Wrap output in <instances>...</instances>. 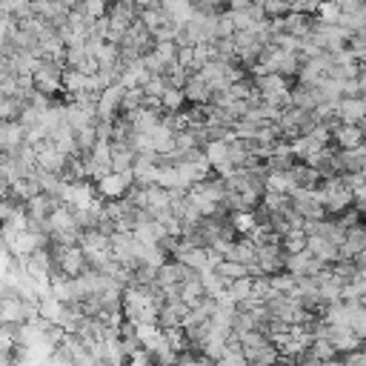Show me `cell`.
<instances>
[{"mask_svg":"<svg viewBox=\"0 0 366 366\" xmlns=\"http://www.w3.org/2000/svg\"><path fill=\"white\" fill-rule=\"evenodd\" d=\"M123 95H126V86H123V83H112V86H106V89L100 92L98 115H100V117H109V120L120 117V112H123Z\"/></svg>","mask_w":366,"mask_h":366,"instance_id":"3","label":"cell"},{"mask_svg":"<svg viewBox=\"0 0 366 366\" xmlns=\"http://www.w3.org/2000/svg\"><path fill=\"white\" fill-rule=\"evenodd\" d=\"M306 232L303 229H289L283 238H281V244H283V249L286 252H303L306 249Z\"/></svg>","mask_w":366,"mask_h":366,"instance_id":"22","label":"cell"},{"mask_svg":"<svg viewBox=\"0 0 366 366\" xmlns=\"http://www.w3.org/2000/svg\"><path fill=\"white\" fill-rule=\"evenodd\" d=\"M95 58H98L100 66H115V63H120V43H112V41L98 43Z\"/></svg>","mask_w":366,"mask_h":366,"instance_id":"18","label":"cell"},{"mask_svg":"<svg viewBox=\"0 0 366 366\" xmlns=\"http://www.w3.org/2000/svg\"><path fill=\"white\" fill-rule=\"evenodd\" d=\"M26 272H29L32 278H38V281H43V278H52V275L58 272V261H55V252H52V246H41V249H35V252L29 255Z\"/></svg>","mask_w":366,"mask_h":366,"instance_id":"2","label":"cell"},{"mask_svg":"<svg viewBox=\"0 0 366 366\" xmlns=\"http://www.w3.org/2000/svg\"><path fill=\"white\" fill-rule=\"evenodd\" d=\"M335 143L340 149H357L366 143V129L360 123H340L335 129Z\"/></svg>","mask_w":366,"mask_h":366,"instance_id":"5","label":"cell"},{"mask_svg":"<svg viewBox=\"0 0 366 366\" xmlns=\"http://www.w3.org/2000/svg\"><path fill=\"white\" fill-rule=\"evenodd\" d=\"M201 281H204V286H206V295H218L221 289H226V281L221 278V272L218 269H204L201 272Z\"/></svg>","mask_w":366,"mask_h":366,"instance_id":"24","label":"cell"},{"mask_svg":"<svg viewBox=\"0 0 366 366\" xmlns=\"http://www.w3.org/2000/svg\"><path fill=\"white\" fill-rule=\"evenodd\" d=\"M129 363H135V366H149V363H155V355H152L146 346H137V349L129 355Z\"/></svg>","mask_w":366,"mask_h":366,"instance_id":"32","label":"cell"},{"mask_svg":"<svg viewBox=\"0 0 366 366\" xmlns=\"http://www.w3.org/2000/svg\"><path fill=\"white\" fill-rule=\"evenodd\" d=\"M66 123H69L75 132L83 129V126H95V123H98V109H89V106H80V103L69 100V103H66Z\"/></svg>","mask_w":366,"mask_h":366,"instance_id":"6","label":"cell"},{"mask_svg":"<svg viewBox=\"0 0 366 366\" xmlns=\"http://www.w3.org/2000/svg\"><path fill=\"white\" fill-rule=\"evenodd\" d=\"M61 309H63V300H61L58 295H43V298H41V315H43V318L58 320Z\"/></svg>","mask_w":366,"mask_h":366,"instance_id":"26","label":"cell"},{"mask_svg":"<svg viewBox=\"0 0 366 366\" xmlns=\"http://www.w3.org/2000/svg\"><path fill=\"white\" fill-rule=\"evenodd\" d=\"M360 69H366V61H360Z\"/></svg>","mask_w":366,"mask_h":366,"instance_id":"37","label":"cell"},{"mask_svg":"<svg viewBox=\"0 0 366 366\" xmlns=\"http://www.w3.org/2000/svg\"><path fill=\"white\" fill-rule=\"evenodd\" d=\"M309 112L306 109H298V106H289V109H283L281 112V117H278V126L283 129V137H298L300 135V123H303V117H306Z\"/></svg>","mask_w":366,"mask_h":366,"instance_id":"10","label":"cell"},{"mask_svg":"<svg viewBox=\"0 0 366 366\" xmlns=\"http://www.w3.org/2000/svg\"><path fill=\"white\" fill-rule=\"evenodd\" d=\"M343 98H363L357 78H346V80H343Z\"/></svg>","mask_w":366,"mask_h":366,"instance_id":"35","label":"cell"},{"mask_svg":"<svg viewBox=\"0 0 366 366\" xmlns=\"http://www.w3.org/2000/svg\"><path fill=\"white\" fill-rule=\"evenodd\" d=\"M298 281H300V275H295V272L283 269V272L272 275V289H278V292H286V295H292V292L298 289Z\"/></svg>","mask_w":366,"mask_h":366,"instance_id":"21","label":"cell"},{"mask_svg":"<svg viewBox=\"0 0 366 366\" xmlns=\"http://www.w3.org/2000/svg\"><path fill=\"white\" fill-rule=\"evenodd\" d=\"M360 126H363V129H366V117H363V120H360Z\"/></svg>","mask_w":366,"mask_h":366,"instance_id":"36","label":"cell"},{"mask_svg":"<svg viewBox=\"0 0 366 366\" xmlns=\"http://www.w3.org/2000/svg\"><path fill=\"white\" fill-rule=\"evenodd\" d=\"M235 100V95H232V86H224V89H212V106H229Z\"/></svg>","mask_w":366,"mask_h":366,"instance_id":"31","label":"cell"},{"mask_svg":"<svg viewBox=\"0 0 366 366\" xmlns=\"http://www.w3.org/2000/svg\"><path fill=\"white\" fill-rule=\"evenodd\" d=\"M86 58H92V55L86 52V43H83V46H66V66L80 69V66L86 63Z\"/></svg>","mask_w":366,"mask_h":366,"instance_id":"28","label":"cell"},{"mask_svg":"<svg viewBox=\"0 0 366 366\" xmlns=\"http://www.w3.org/2000/svg\"><path fill=\"white\" fill-rule=\"evenodd\" d=\"M61 204H63L61 198H55V195H49V192H41V195H35V198H29V201H26V212H29L32 218L49 221V215H52Z\"/></svg>","mask_w":366,"mask_h":366,"instance_id":"7","label":"cell"},{"mask_svg":"<svg viewBox=\"0 0 366 366\" xmlns=\"http://www.w3.org/2000/svg\"><path fill=\"white\" fill-rule=\"evenodd\" d=\"M352 329H355L360 338H366V306L355 309V315H352Z\"/></svg>","mask_w":366,"mask_h":366,"instance_id":"34","label":"cell"},{"mask_svg":"<svg viewBox=\"0 0 366 366\" xmlns=\"http://www.w3.org/2000/svg\"><path fill=\"white\" fill-rule=\"evenodd\" d=\"M23 143H26V126L21 120H4V126H0V149L15 152Z\"/></svg>","mask_w":366,"mask_h":366,"instance_id":"4","label":"cell"},{"mask_svg":"<svg viewBox=\"0 0 366 366\" xmlns=\"http://www.w3.org/2000/svg\"><path fill=\"white\" fill-rule=\"evenodd\" d=\"M312 29H315V15H306V12H289L286 15V32L289 35L303 41L306 35H312Z\"/></svg>","mask_w":366,"mask_h":366,"instance_id":"14","label":"cell"},{"mask_svg":"<svg viewBox=\"0 0 366 366\" xmlns=\"http://www.w3.org/2000/svg\"><path fill=\"white\" fill-rule=\"evenodd\" d=\"M183 92H187L189 103H209V100H212V86H209V80H206L201 72H195V75L187 80Z\"/></svg>","mask_w":366,"mask_h":366,"instance_id":"9","label":"cell"},{"mask_svg":"<svg viewBox=\"0 0 366 366\" xmlns=\"http://www.w3.org/2000/svg\"><path fill=\"white\" fill-rule=\"evenodd\" d=\"M23 320H26V300L23 298L0 300V323H23Z\"/></svg>","mask_w":366,"mask_h":366,"instance_id":"11","label":"cell"},{"mask_svg":"<svg viewBox=\"0 0 366 366\" xmlns=\"http://www.w3.org/2000/svg\"><path fill=\"white\" fill-rule=\"evenodd\" d=\"M49 246H52V252H55V261H58V269H61V272L78 278V275H83V272L92 269V266H89V258H86V249H83L80 244H75V246L49 244Z\"/></svg>","mask_w":366,"mask_h":366,"instance_id":"1","label":"cell"},{"mask_svg":"<svg viewBox=\"0 0 366 366\" xmlns=\"http://www.w3.org/2000/svg\"><path fill=\"white\" fill-rule=\"evenodd\" d=\"M206 157L212 160V166L221 163V160H229V140H209L206 143Z\"/></svg>","mask_w":366,"mask_h":366,"instance_id":"25","label":"cell"},{"mask_svg":"<svg viewBox=\"0 0 366 366\" xmlns=\"http://www.w3.org/2000/svg\"><path fill=\"white\" fill-rule=\"evenodd\" d=\"M229 289H232V295H235L238 300H244V298H252V289H255V278H252V275H244V278L232 281V283H229Z\"/></svg>","mask_w":366,"mask_h":366,"instance_id":"27","label":"cell"},{"mask_svg":"<svg viewBox=\"0 0 366 366\" xmlns=\"http://www.w3.org/2000/svg\"><path fill=\"white\" fill-rule=\"evenodd\" d=\"M360 32H363V35H366V23H363V29H360Z\"/></svg>","mask_w":366,"mask_h":366,"instance_id":"38","label":"cell"},{"mask_svg":"<svg viewBox=\"0 0 366 366\" xmlns=\"http://www.w3.org/2000/svg\"><path fill=\"white\" fill-rule=\"evenodd\" d=\"M169 86H172V83H169L166 75H152L143 89H146V95H152V98H163V92H166Z\"/></svg>","mask_w":366,"mask_h":366,"instance_id":"29","label":"cell"},{"mask_svg":"<svg viewBox=\"0 0 366 366\" xmlns=\"http://www.w3.org/2000/svg\"><path fill=\"white\" fill-rule=\"evenodd\" d=\"M323 0H292V12H306V15H318Z\"/></svg>","mask_w":366,"mask_h":366,"instance_id":"33","label":"cell"},{"mask_svg":"<svg viewBox=\"0 0 366 366\" xmlns=\"http://www.w3.org/2000/svg\"><path fill=\"white\" fill-rule=\"evenodd\" d=\"M215 269L221 272V278L226 281V286H229L232 281H238V278L249 275V266H246V263H241V261H232V258H224V261H221Z\"/></svg>","mask_w":366,"mask_h":366,"instance_id":"17","label":"cell"},{"mask_svg":"<svg viewBox=\"0 0 366 366\" xmlns=\"http://www.w3.org/2000/svg\"><path fill=\"white\" fill-rule=\"evenodd\" d=\"M18 120H21V123H23V126H26V129H32V126H38V123H41V109H35V106H32V103H26V106H23V112H21V117H18Z\"/></svg>","mask_w":366,"mask_h":366,"instance_id":"30","label":"cell"},{"mask_svg":"<svg viewBox=\"0 0 366 366\" xmlns=\"http://www.w3.org/2000/svg\"><path fill=\"white\" fill-rule=\"evenodd\" d=\"M363 249H366V221L346 229V241H343V246H340V258H355V255L363 252Z\"/></svg>","mask_w":366,"mask_h":366,"instance_id":"8","label":"cell"},{"mask_svg":"<svg viewBox=\"0 0 366 366\" xmlns=\"http://www.w3.org/2000/svg\"><path fill=\"white\" fill-rule=\"evenodd\" d=\"M160 100H163V109H166V112H180L183 106L189 103L187 92H183L180 86H169V89L163 92V98H160Z\"/></svg>","mask_w":366,"mask_h":366,"instance_id":"19","label":"cell"},{"mask_svg":"<svg viewBox=\"0 0 366 366\" xmlns=\"http://www.w3.org/2000/svg\"><path fill=\"white\" fill-rule=\"evenodd\" d=\"M83 89H89V75L75 66H66L63 69V98L69 100L75 92H83Z\"/></svg>","mask_w":366,"mask_h":366,"instance_id":"15","label":"cell"},{"mask_svg":"<svg viewBox=\"0 0 366 366\" xmlns=\"http://www.w3.org/2000/svg\"><path fill=\"white\" fill-rule=\"evenodd\" d=\"M9 192H12L18 201H23V204H26L29 198L41 195L43 189H41V180H38V174H35V177H18V180L12 183V189H9ZM9 192H6V195H9Z\"/></svg>","mask_w":366,"mask_h":366,"instance_id":"16","label":"cell"},{"mask_svg":"<svg viewBox=\"0 0 366 366\" xmlns=\"http://www.w3.org/2000/svg\"><path fill=\"white\" fill-rule=\"evenodd\" d=\"M338 115L343 123H360L366 117V100L363 98H340Z\"/></svg>","mask_w":366,"mask_h":366,"instance_id":"12","label":"cell"},{"mask_svg":"<svg viewBox=\"0 0 366 366\" xmlns=\"http://www.w3.org/2000/svg\"><path fill=\"white\" fill-rule=\"evenodd\" d=\"M289 174L295 177V183H298V187H320V183H323V174H320V169H315V166H309V163H295L292 169H289Z\"/></svg>","mask_w":366,"mask_h":366,"instance_id":"13","label":"cell"},{"mask_svg":"<svg viewBox=\"0 0 366 366\" xmlns=\"http://www.w3.org/2000/svg\"><path fill=\"white\" fill-rule=\"evenodd\" d=\"M98 129L95 126H83L78 129V155H92L95 146H98Z\"/></svg>","mask_w":366,"mask_h":366,"instance_id":"20","label":"cell"},{"mask_svg":"<svg viewBox=\"0 0 366 366\" xmlns=\"http://www.w3.org/2000/svg\"><path fill=\"white\" fill-rule=\"evenodd\" d=\"M23 106L26 103L21 98H4V100H0V120H18Z\"/></svg>","mask_w":366,"mask_h":366,"instance_id":"23","label":"cell"}]
</instances>
